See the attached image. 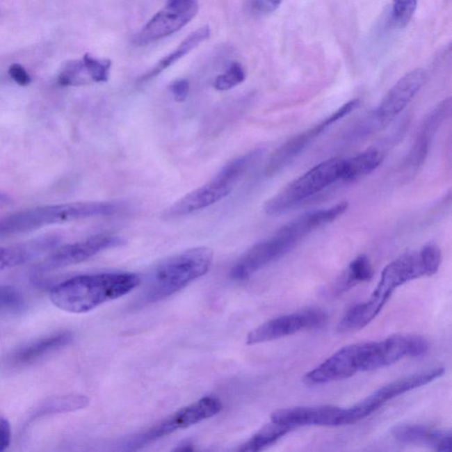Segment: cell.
<instances>
[{"label":"cell","instance_id":"36","mask_svg":"<svg viewBox=\"0 0 452 452\" xmlns=\"http://www.w3.org/2000/svg\"><path fill=\"white\" fill-rule=\"evenodd\" d=\"M193 447L192 445L186 443L185 444H181V446H179L178 449H177L176 451H192Z\"/></svg>","mask_w":452,"mask_h":452},{"label":"cell","instance_id":"23","mask_svg":"<svg viewBox=\"0 0 452 452\" xmlns=\"http://www.w3.org/2000/svg\"><path fill=\"white\" fill-rule=\"evenodd\" d=\"M382 154L371 149L360 153L352 159L344 160L341 180L349 182L374 172L382 162Z\"/></svg>","mask_w":452,"mask_h":452},{"label":"cell","instance_id":"24","mask_svg":"<svg viewBox=\"0 0 452 452\" xmlns=\"http://www.w3.org/2000/svg\"><path fill=\"white\" fill-rule=\"evenodd\" d=\"M88 404H90V399L84 395L54 396L41 403L33 411L29 420L32 421L44 416L80 410L87 407Z\"/></svg>","mask_w":452,"mask_h":452},{"label":"cell","instance_id":"17","mask_svg":"<svg viewBox=\"0 0 452 452\" xmlns=\"http://www.w3.org/2000/svg\"><path fill=\"white\" fill-rule=\"evenodd\" d=\"M451 110V98H447L434 107L424 118L418 130L414 145L409 153L408 159L406 160V168L410 175L418 172V170L423 166L435 134H437L444 121L450 118Z\"/></svg>","mask_w":452,"mask_h":452},{"label":"cell","instance_id":"15","mask_svg":"<svg viewBox=\"0 0 452 452\" xmlns=\"http://www.w3.org/2000/svg\"><path fill=\"white\" fill-rule=\"evenodd\" d=\"M427 81V74L422 70L409 72L394 85L383 98L382 103L376 108L370 118V124L375 127L387 125L401 114L403 110L410 104L416 95L424 86Z\"/></svg>","mask_w":452,"mask_h":452},{"label":"cell","instance_id":"7","mask_svg":"<svg viewBox=\"0 0 452 452\" xmlns=\"http://www.w3.org/2000/svg\"><path fill=\"white\" fill-rule=\"evenodd\" d=\"M343 163V159H332L313 167L268 200L264 205L265 213L284 214L341 180Z\"/></svg>","mask_w":452,"mask_h":452},{"label":"cell","instance_id":"21","mask_svg":"<svg viewBox=\"0 0 452 452\" xmlns=\"http://www.w3.org/2000/svg\"><path fill=\"white\" fill-rule=\"evenodd\" d=\"M374 276V270L369 259L366 255H360L349 264L345 273L334 282L332 286L328 289L330 296H342L347 291L360 283L369 282Z\"/></svg>","mask_w":452,"mask_h":452},{"label":"cell","instance_id":"4","mask_svg":"<svg viewBox=\"0 0 452 452\" xmlns=\"http://www.w3.org/2000/svg\"><path fill=\"white\" fill-rule=\"evenodd\" d=\"M118 205L109 202H76L40 206L0 218V238L25 234L45 226L115 214Z\"/></svg>","mask_w":452,"mask_h":452},{"label":"cell","instance_id":"3","mask_svg":"<svg viewBox=\"0 0 452 452\" xmlns=\"http://www.w3.org/2000/svg\"><path fill=\"white\" fill-rule=\"evenodd\" d=\"M140 278L127 273L81 275L52 288L50 300L65 312L83 314L119 299L139 286Z\"/></svg>","mask_w":452,"mask_h":452},{"label":"cell","instance_id":"11","mask_svg":"<svg viewBox=\"0 0 452 452\" xmlns=\"http://www.w3.org/2000/svg\"><path fill=\"white\" fill-rule=\"evenodd\" d=\"M198 10L197 0H167L165 8L137 34L134 44L140 47L175 34L195 17Z\"/></svg>","mask_w":452,"mask_h":452},{"label":"cell","instance_id":"8","mask_svg":"<svg viewBox=\"0 0 452 452\" xmlns=\"http://www.w3.org/2000/svg\"><path fill=\"white\" fill-rule=\"evenodd\" d=\"M302 241L289 225L283 226L276 234L259 242L242 255L232 268L231 277L234 280H245L286 255Z\"/></svg>","mask_w":452,"mask_h":452},{"label":"cell","instance_id":"6","mask_svg":"<svg viewBox=\"0 0 452 452\" xmlns=\"http://www.w3.org/2000/svg\"><path fill=\"white\" fill-rule=\"evenodd\" d=\"M264 150L257 149L245 154L223 166L206 184L193 190L179 199L163 214L166 219H175L207 209L231 194L245 173L257 161Z\"/></svg>","mask_w":452,"mask_h":452},{"label":"cell","instance_id":"12","mask_svg":"<svg viewBox=\"0 0 452 452\" xmlns=\"http://www.w3.org/2000/svg\"><path fill=\"white\" fill-rule=\"evenodd\" d=\"M327 320V314L316 309L286 314L268 321L252 330L247 337V344L257 345L283 339L303 330L320 329L325 325Z\"/></svg>","mask_w":452,"mask_h":452},{"label":"cell","instance_id":"22","mask_svg":"<svg viewBox=\"0 0 452 452\" xmlns=\"http://www.w3.org/2000/svg\"><path fill=\"white\" fill-rule=\"evenodd\" d=\"M211 35V29L209 26H204L195 31L191 34L186 37L184 40L181 42L176 49L175 51H172V54L167 55L166 57L163 58L161 61H159L156 64V67L153 70H150L146 74H144L142 78H140V83H146V81L152 80L157 76V75L162 73L163 71H165L169 67H171L172 65L176 63L177 61L179 60L180 58L184 57L185 55L188 54L190 51L195 50L199 45H201L202 42L207 40V39Z\"/></svg>","mask_w":452,"mask_h":452},{"label":"cell","instance_id":"26","mask_svg":"<svg viewBox=\"0 0 452 452\" xmlns=\"http://www.w3.org/2000/svg\"><path fill=\"white\" fill-rule=\"evenodd\" d=\"M90 83L83 60L67 62L58 75V83L61 86H81Z\"/></svg>","mask_w":452,"mask_h":452},{"label":"cell","instance_id":"33","mask_svg":"<svg viewBox=\"0 0 452 452\" xmlns=\"http://www.w3.org/2000/svg\"><path fill=\"white\" fill-rule=\"evenodd\" d=\"M11 426L6 419L0 417V451H4L11 443Z\"/></svg>","mask_w":452,"mask_h":452},{"label":"cell","instance_id":"27","mask_svg":"<svg viewBox=\"0 0 452 452\" xmlns=\"http://www.w3.org/2000/svg\"><path fill=\"white\" fill-rule=\"evenodd\" d=\"M83 61L91 83H106L109 80L111 61L98 58L90 54L83 56Z\"/></svg>","mask_w":452,"mask_h":452},{"label":"cell","instance_id":"35","mask_svg":"<svg viewBox=\"0 0 452 452\" xmlns=\"http://www.w3.org/2000/svg\"><path fill=\"white\" fill-rule=\"evenodd\" d=\"M12 202V197L6 193L0 192V205L8 204Z\"/></svg>","mask_w":452,"mask_h":452},{"label":"cell","instance_id":"32","mask_svg":"<svg viewBox=\"0 0 452 452\" xmlns=\"http://www.w3.org/2000/svg\"><path fill=\"white\" fill-rule=\"evenodd\" d=\"M8 74L12 80L15 81L19 86H27L31 83V75L22 65L13 64L10 65Z\"/></svg>","mask_w":452,"mask_h":452},{"label":"cell","instance_id":"5","mask_svg":"<svg viewBox=\"0 0 452 452\" xmlns=\"http://www.w3.org/2000/svg\"><path fill=\"white\" fill-rule=\"evenodd\" d=\"M213 261L211 248H192L167 259L156 268L143 296L144 303L166 299L208 273Z\"/></svg>","mask_w":452,"mask_h":452},{"label":"cell","instance_id":"28","mask_svg":"<svg viewBox=\"0 0 452 452\" xmlns=\"http://www.w3.org/2000/svg\"><path fill=\"white\" fill-rule=\"evenodd\" d=\"M245 73L240 63H232L224 74L218 75L214 81V88L218 91L232 90L243 83Z\"/></svg>","mask_w":452,"mask_h":452},{"label":"cell","instance_id":"29","mask_svg":"<svg viewBox=\"0 0 452 452\" xmlns=\"http://www.w3.org/2000/svg\"><path fill=\"white\" fill-rule=\"evenodd\" d=\"M24 300L16 288L9 286H0V313L15 312L24 307Z\"/></svg>","mask_w":452,"mask_h":452},{"label":"cell","instance_id":"16","mask_svg":"<svg viewBox=\"0 0 452 452\" xmlns=\"http://www.w3.org/2000/svg\"><path fill=\"white\" fill-rule=\"evenodd\" d=\"M271 421L293 429L303 426L339 427L347 425L346 408L335 405L296 406L275 411Z\"/></svg>","mask_w":452,"mask_h":452},{"label":"cell","instance_id":"34","mask_svg":"<svg viewBox=\"0 0 452 452\" xmlns=\"http://www.w3.org/2000/svg\"><path fill=\"white\" fill-rule=\"evenodd\" d=\"M283 0H251V6L259 13H271L280 6Z\"/></svg>","mask_w":452,"mask_h":452},{"label":"cell","instance_id":"9","mask_svg":"<svg viewBox=\"0 0 452 452\" xmlns=\"http://www.w3.org/2000/svg\"><path fill=\"white\" fill-rule=\"evenodd\" d=\"M222 410L221 401L215 397H205L192 405L180 409L175 414L170 416L159 424L154 426L144 433L131 439L127 446L130 450L143 446L152 442L157 440L173 433L179 429H184L199 423L213 416L217 415Z\"/></svg>","mask_w":452,"mask_h":452},{"label":"cell","instance_id":"30","mask_svg":"<svg viewBox=\"0 0 452 452\" xmlns=\"http://www.w3.org/2000/svg\"><path fill=\"white\" fill-rule=\"evenodd\" d=\"M416 8H417V0H393V22L399 27H405L411 21Z\"/></svg>","mask_w":452,"mask_h":452},{"label":"cell","instance_id":"14","mask_svg":"<svg viewBox=\"0 0 452 452\" xmlns=\"http://www.w3.org/2000/svg\"><path fill=\"white\" fill-rule=\"evenodd\" d=\"M124 244L125 240L119 236L104 234L93 236L86 240L58 248L38 264V270L42 273H47V271L72 266V265L83 263L101 252L120 247Z\"/></svg>","mask_w":452,"mask_h":452},{"label":"cell","instance_id":"1","mask_svg":"<svg viewBox=\"0 0 452 452\" xmlns=\"http://www.w3.org/2000/svg\"><path fill=\"white\" fill-rule=\"evenodd\" d=\"M429 344L421 336L398 334L381 341L353 344L339 349L311 370L303 381L309 385L340 381L357 373L385 368L399 360L424 355Z\"/></svg>","mask_w":452,"mask_h":452},{"label":"cell","instance_id":"25","mask_svg":"<svg viewBox=\"0 0 452 452\" xmlns=\"http://www.w3.org/2000/svg\"><path fill=\"white\" fill-rule=\"evenodd\" d=\"M289 426L277 423L271 421V423L265 425L264 427L253 435L247 443L242 445L241 451H261L264 449L270 447L271 445L277 443L278 440L283 438L293 430Z\"/></svg>","mask_w":452,"mask_h":452},{"label":"cell","instance_id":"13","mask_svg":"<svg viewBox=\"0 0 452 452\" xmlns=\"http://www.w3.org/2000/svg\"><path fill=\"white\" fill-rule=\"evenodd\" d=\"M359 106L360 101L358 99L347 102L346 104L334 111L330 116L326 117L325 119L316 124L312 129H307L305 132L297 134L293 138L288 140L286 143H284L274 152L271 159L268 160L266 168H265L266 175L274 176L282 171L284 167L293 161L294 159L299 156L317 136L322 134L324 131L329 129L333 124L344 119L352 111L356 110Z\"/></svg>","mask_w":452,"mask_h":452},{"label":"cell","instance_id":"10","mask_svg":"<svg viewBox=\"0 0 452 452\" xmlns=\"http://www.w3.org/2000/svg\"><path fill=\"white\" fill-rule=\"evenodd\" d=\"M444 371V368L439 366V368L426 370V371L418 373V374L406 376V378L382 386L368 398L357 403L351 407H347L348 424L357 423V422L362 421L363 419L369 417L382 407L386 403L392 401L393 398L399 397L412 389L428 385L443 376Z\"/></svg>","mask_w":452,"mask_h":452},{"label":"cell","instance_id":"18","mask_svg":"<svg viewBox=\"0 0 452 452\" xmlns=\"http://www.w3.org/2000/svg\"><path fill=\"white\" fill-rule=\"evenodd\" d=\"M392 437L399 443L422 445L435 451L451 452L452 435L450 430L418 424H403L392 429Z\"/></svg>","mask_w":452,"mask_h":452},{"label":"cell","instance_id":"2","mask_svg":"<svg viewBox=\"0 0 452 452\" xmlns=\"http://www.w3.org/2000/svg\"><path fill=\"white\" fill-rule=\"evenodd\" d=\"M441 261V250L435 244L426 245L421 250L403 255L392 261L382 271L369 299L348 310L337 325V332H355L369 325L399 286L417 278L433 276Z\"/></svg>","mask_w":452,"mask_h":452},{"label":"cell","instance_id":"31","mask_svg":"<svg viewBox=\"0 0 452 452\" xmlns=\"http://www.w3.org/2000/svg\"><path fill=\"white\" fill-rule=\"evenodd\" d=\"M169 90L175 101L182 103L188 96L189 83L185 79H179L170 85Z\"/></svg>","mask_w":452,"mask_h":452},{"label":"cell","instance_id":"20","mask_svg":"<svg viewBox=\"0 0 452 452\" xmlns=\"http://www.w3.org/2000/svg\"><path fill=\"white\" fill-rule=\"evenodd\" d=\"M72 339H73L72 334L67 332L42 337L16 351L12 358L13 362L16 365H27L35 362V360L42 358L49 353L63 348L72 341Z\"/></svg>","mask_w":452,"mask_h":452},{"label":"cell","instance_id":"19","mask_svg":"<svg viewBox=\"0 0 452 452\" xmlns=\"http://www.w3.org/2000/svg\"><path fill=\"white\" fill-rule=\"evenodd\" d=\"M60 242L58 236H45L26 243L0 247V271L24 264L27 261L54 250Z\"/></svg>","mask_w":452,"mask_h":452}]
</instances>
